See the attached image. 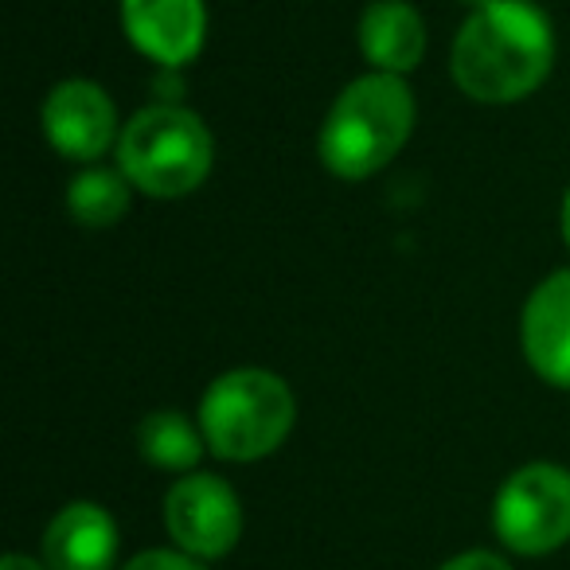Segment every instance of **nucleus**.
I'll return each instance as SVG.
<instances>
[{
  "label": "nucleus",
  "mask_w": 570,
  "mask_h": 570,
  "mask_svg": "<svg viewBox=\"0 0 570 570\" xmlns=\"http://www.w3.org/2000/svg\"><path fill=\"white\" fill-rule=\"evenodd\" d=\"M414 129V95L403 75L372 71L336 95L317 137L325 168L341 180H367L399 157Z\"/></svg>",
  "instance_id": "f03ea898"
},
{
  "label": "nucleus",
  "mask_w": 570,
  "mask_h": 570,
  "mask_svg": "<svg viewBox=\"0 0 570 570\" xmlns=\"http://www.w3.org/2000/svg\"><path fill=\"white\" fill-rule=\"evenodd\" d=\"M461 4H473V9H481V4H492V0H461Z\"/></svg>",
  "instance_id": "a211bd4d"
},
{
  "label": "nucleus",
  "mask_w": 570,
  "mask_h": 570,
  "mask_svg": "<svg viewBox=\"0 0 570 570\" xmlns=\"http://www.w3.org/2000/svg\"><path fill=\"white\" fill-rule=\"evenodd\" d=\"M137 450L149 465L168 469V473H188L199 465L207 442L199 422L184 419L180 411H153L137 426Z\"/></svg>",
  "instance_id": "f8f14e48"
},
{
  "label": "nucleus",
  "mask_w": 570,
  "mask_h": 570,
  "mask_svg": "<svg viewBox=\"0 0 570 570\" xmlns=\"http://www.w3.org/2000/svg\"><path fill=\"white\" fill-rule=\"evenodd\" d=\"M215 160L212 129L188 106H149L118 137V168L153 199H180L207 180Z\"/></svg>",
  "instance_id": "20e7f679"
},
{
  "label": "nucleus",
  "mask_w": 570,
  "mask_h": 570,
  "mask_svg": "<svg viewBox=\"0 0 570 570\" xmlns=\"http://www.w3.org/2000/svg\"><path fill=\"white\" fill-rule=\"evenodd\" d=\"M0 570H51L48 562H36V559H28V554H4V559H0Z\"/></svg>",
  "instance_id": "dca6fc26"
},
{
  "label": "nucleus",
  "mask_w": 570,
  "mask_h": 570,
  "mask_svg": "<svg viewBox=\"0 0 570 570\" xmlns=\"http://www.w3.org/2000/svg\"><path fill=\"white\" fill-rule=\"evenodd\" d=\"M118 559V528L110 512L75 500L43 531V562L51 570H110Z\"/></svg>",
  "instance_id": "9d476101"
},
{
  "label": "nucleus",
  "mask_w": 570,
  "mask_h": 570,
  "mask_svg": "<svg viewBox=\"0 0 570 570\" xmlns=\"http://www.w3.org/2000/svg\"><path fill=\"white\" fill-rule=\"evenodd\" d=\"M121 570H207L204 562L196 559V554H188V551H141V554H134V559L126 562Z\"/></svg>",
  "instance_id": "4468645a"
},
{
  "label": "nucleus",
  "mask_w": 570,
  "mask_h": 570,
  "mask_svg": "<svg viewBox=\"0 0 570 570\" xmlns=\"http://www.w3.org/2000/svg\"><path fill=\"white\" fill-rule=\"evenodd\" d=\"M129 188L121 168H87L67 188V207L82 227H114L129 212Z\"/></svg>",
  "instance_id": "ddd939ff"
},
{
  "label": "nucleus",
  "mask_w": 570,
  "mask_h": 570,
  "mask_svg": "<svg viewBox=\"0 0 570 570\" xmlns=\"http://www.w3.org/2000/svg\"><path fill=\"white\" fill-rule=\"evenodd\" d=\"M165 528L199 562L223 559L243 535V504L223 476L184 473L165 497Z\"/></svg>",
  "instance_id": "423d86ee"
},
{
  "label": "nucleus",
  "mask_w": 570,
  "mask_h": 570,
  "mask_svg": "<svg viewBox=\"0 0 570 570\" xmlns=\"http://www.w3.org/2000/svg\"><path fill=\"white\" fill-rule=\"evenodd\" d=\"M121 28L141 56L160 67H184L207 36L204 0H121Z\"/></svg>",
  "instance_id": "6e6552de"
},
{
  "label": "nucleus",
  "mask_w": 570,
  "mask_h": 570,
  "mask_svg": "<svg viewBox=\"0 0 570 570\" xmlns=\"http://www.w3.org/2000/svg\"><path fill=\"white\" fill-rule=\"evenodd\" d=\"M562 238H567V246H570V188H567V196H562Z\"/></svg>",
  "instance_id": "f3484780"
},
{
  "label": "nucleus",
  "mask_w": 570,
  "mask_h": 570,
  "mask_svg": "<svg viewBox=\"0 0 570 570\" xmlns=\"http://www.w3.org/2000/svg\"><path fill=\"white\" fill-rule=\"evenodd\" d=\"M297 419L294 391L266 367L223 372L199 403V430L215 458L258 461L289 438Z\"/></svg>",
  "instance_id": "7ed1b4c3"
},
{
  "label": "nucleus",
  "mask_w": 570,
  "mask_h": 570,
  "mask_svg": "<svg viewBox=\"0 0 570 570\" xmlns=\"http://www.w3.org/2000/svg\"><path fill=\"white\" fill-rule=\"evenodd\" d=\"M520 344L539 380L570 391V269H554L531 289L520 317Z\"/></svg>",
  "instance_id": "1a4fd4ad"
},
{
  "label": "nucleus",
  "mask_w": 570,
  "mask_h": 570,
  "mask_svg": "<svg viewBox=\"0 0 570 570\" xmlns=\"http://www.w3.org/2000/svg\"><path fill=\"white\" fill-rule=\"evenodd\" d=\"M360 48L375 71L411 75L426 56V24L406 0H372L360 17Z\"/></svg>",
  "instance_id": "9b49d317"
},
{
  "label": "nucleus",
  "mask_w": 570,
  "mask_h": 570,
  "mask_svg": "<svg viewBox=\"0 0 570 570\" xmlns=\"http://www.w3.org/2000/svg\"><path fill=\"white\" fill-rule=\"evenodd\" d=\"M554 63V32L531 0H492L465 17L450 51L453 82L473 102L508 106L539 90Z\"/></svg>",
  "instance_id": "f257e3e1"
},
{
  "label": "nucleus",
  "mask_w": 570,
  "mask_h": 570,
  "mask_svg": "<svg viewBox=\"0 0 570 570\" xmlns=\"http://www.w3.org/2000/svg\"><path fill=\"white\" fill-rule=\"evenodd\" d=\"M43 134L59 157L90 165L118 145V110L98 82L67 79L43 98Z\"/></svg>",
  "instance_id": "0eeeda50"
},
{
  "label": "nucleus",
  "mask_w": 570,
  "mask_h": 570,
  "mask_svg": "<svg viewBox=\"0 0 570 570\" xmlns=\"http://www.w3.org/2000/svg\"><path fill=\"white\" fill-rule=\"evenodd\" d=\"M492 528L515 554H547L570 539V473L551 461L515 469L497 492Z\"/></svg>",
  "instance_id": "39448f33"
},
{
  "label": "nucleus",
  "mask_w": 570,
  "mask_h": 570,
  "mask_svg": "<svg viewBox=\"0 0 570 570\" xmlns=\"http://www.w3.org/2000/svg\"><path fill=\"white\" fill-rule=\"evenodd\" d=\"M438 570H512V567H508V562L500 559V554H492V551H461Z\"/></svg>",
  "instance_id": "2eb2a0df"
}]
</instances>
